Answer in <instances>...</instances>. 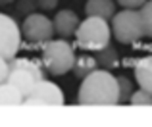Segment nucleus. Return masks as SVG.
I'll return each instance as SVG.
<instances>
[{"label": "nucleus", "instance_id": "obj_1", "mask_svg": "<svg viewBox=\"0 0 152 127\" xmlns=\"http://www.w3.org/2000/svg\"><path fill=\"white\" fill-rule=\"evenodd\" d=\"M77 102L83 106H114L119 102L118 79L110 69H93L79 85Z\"/></svg>", "mask_w": 152, "mask_h": 127}, {"label": "nucleus", "instance_id": "obj_2", "mask_svg": "<svg viewBox=\"0 0 152 127\" xmlns=\"http://www.w3.org/2000/svg\"><path fill=\"white\" fill-rule=\"evenodd\" d=\"M112 39V29L108 25L106 19L102 18H89L79 21L77 29H75V41L77 46L87 52H94V50H100L106 45H110Z\"/></svg>", "mask_w": 152, "mask_h": 127}, {"label": "nucleus", "instance_id": "obj_3", "mask_svg": "<svg viewBox=\"0 0 152 127\" xmlns=\"http://www.w3.org/2000/svg\"><path fill=\"white\" fill-rule=\"evenodd\" d=\"M75 62V50L66 39H50L42 42V66L52 75H64L71 71Z\"/></svg>", "mask_w": 152, "mask_h": 127}, {"label": "nucleus", "instance_id": "obj_4", "mask_svg": "<svg viewBox=\"0 0 152 127\" xmlns=\"http://www.w3.org/2000/svg\"><path fill=\"white\" fill-rule=\"evenodd\" d=\"M45 79L42 67L37 62L29 60V58H10L8 60V77L6 83L14 85L19 93L25 96L31 89L35 87V83Z\"/></svg>", "mask_w": 152, "mask_h": 127}, {"label": "nucleus", "instance_id": "obj_5", "mask_svg": "<svg viewBox=\"0 0 152 127\" xmlns=\"http://www.w3.org/2000/svg\"><path fill=\"white\" fill-rule=\"evenodd\" d=\"M112 35L115 37V41L129 45V42H137L145 37V29H142L141 14L137 10H127L123 8L121 12H115L112 15Z\"/></svg>", "mask_w": 152, "mask_h": 127}, {"label": "nucleus", "instance_id": "obj_6", "mask_svg": "<svg viewBox=\"0 0 152 127\" xmlns=\"http://www.w3.org/2000/svg\"><path fill=\"white\" fill-rule=\"evenodd\" d=\"M66 102L62 89H60L56 83L41 79V81L35 83V87L29 93L23 96V104L25 106H62Z\"/></svg>", "mask_w": 152, "mask_h": 127}, {"label": "nucleus", "instance_id": "obj_7", "mask_svg": "<svg viewBox=\"0 0 152 127\" xmlns=\"http://www.w3.org/2000/svg\"><path fill=\"white\" fill-rule=\"evenodd\" d=\"M21 35L29 42H46L54 37V25L52 19L45 14H27V18L21 23Z\"/></svg>", "mask_w": 152, "mask_h": 127}, {"label": "nucleus", "instance_id": "obj_8", "mask_svg": "<svg viewBox=\"0 0 152 127\" xmlns=\"http://www.w3.org/2000/svg\"><path fill=\"white\" fill-rule=\"evenodd\" d=\"M21 45V29L18 27L15 19L10 15L0 14V56L10 60L18 54Z\"/></svg>", "mask_w": 152, "mask_h": 127}, {"label": "nucleus", "instance_id": "obj_9", "mask_svg": "<svg viewBox=\"0 0 152 127\" xmlns=\"http://www.w3.org/2000/svg\"><path fill=\"white\" fill-rule=\"evenodd\" d=\"M52 25H54V35H58L60 39H69L75 35L79 18L73 10H60L52 19Z\"/></svg>", "mask_w": 152, "mask_h": 127}, {"label": "nucleus", "instance_id": "obj_10", "mask_svg": "<svg viewBox=\"0 0 152 127\" xmlns=\"http://www.w3.org/2000/svg\"><path fill=\"white\" fill-rule=\"evenodd\" d=\"M85 14L89 18H102L110 21L112 15L115 14V2L114 0H87Z\"/></svg>", "mask_w": 152, "mask_h": 127}, {"label": "nucleus", "instance_id": "obj_11", "mask_svg": "<svg viewBox=\"0 0 152 127\" xmlns=\"http://www.w3.org/2000/svg\"><path fill=\"white\" fill-rule=\"evenodd\" d=\"M133 71H135V81L139 83V87L152 93V56L141 58L135 64Z\"/></svg>", "mask_w": 152, "mask_h": 127}, {"label": "nucleus", "instance_id": "obj_12", "mask_svg": "<svg viewBox=\"0 0 152 127\" xmlns=\"http://www.w3.org/2000/svg\"><path fill=\"white\" fill-rule=\"evenodd\" d=\"M93 56L96 60V66H100L102 69H114V67L119 66V56L115 52V48L110 45H106L100 50H94Z\"/></svg>", "mask_w": 152, "mask_h": 127}, {"label": "nucleus", "instance_id": "obj_13", "mask_svg": "<svg viewBox=\"0 0 152 127\" xmlns=\"http://www.w3.org/2000/svg\"><path fill=\"white\" fill-rule=\"evenodd\" d=\"M23 94L10 83H0V106H21Z\"/></svg>", "mask_w": 152, "mask_h": 127}, {"label": "nucleus", "instance_id": "obj_14", "mask_svg": "<svg viewBox=\"0 0 152 127\" xmlns=\"http://www.w3.org/2000/svg\"><path fill=\"white\" fill-rule=\"evenodd\" d=\"M93 69H96V60H94L93 52L91 54H83V56H75V62H73V67L71 71L75 73V77H85L89 75Z\"/></svg>", "mask_w": 152, "mask_h": 127}, {"label": "nucleus", "instance_id": "obj_15", "mask_svg": "<svg viewBox=\"0 0 152 127\" xmlns=\"http://www.w3.org/2000/svg\"><path fill=\"white\" fill-rule=\"evenodd\" d=\"M141 14V21H142V29H145V37L152 39V0H146L139 10Z\"/></svg>", "mask_w": 152, "mask_h": 127}, {"label": "nucleus", "instance_id": "obj_16", "mask_svg": "<svg viewBox=\"0 0 152 127\" xmlns=\"http://www.w3.org/2000/svg\"><path fill=\"white\" fill-rule=\"evenodd\" d=\"M118 79V94H119V102H129L131 94H133V83L127 77H115Z\"/></svg>", "mask_w": 152, "mask_h": 127}, {"label": "nucleus", "instance_id": "obj_17", "mask_svg": "<svg viewBox=\"0 0 152 127\" xmlns=\"http://www.w3.org/2000/svg\"><path fill=\"white\" fill-rule=\"evenodd\" d=\"M129 102H131V104H135V106H150L152 104V93H148V91H145V89L133 91Z\"/></svg>", "mask_w": 152, "mask_h": 127}, {"label": "nucleus", "instance_id": "obj_18", "mask_svg": "<svg viewBox=\"0 0 152 127\" xmlns=\"http://www.w3.org/2000/svg\"><path fill=\"white\" fill-rule=\"evenodd\" d=\"M121 8H127V10H139L146 0H115Z\"/></svg>", "mask_w": 152, "mask_h": 127}, {"label": "nucleus", "instance_id": "obj_19", "mask_svg": "<svg viewBox=\"0 0 152 127\" xmlns=\"http://www.w3.org/2000/svg\"><path fill=\"white\" fill-rule=\"evenodd\" d=\"M37 6L41 8V10H45V12H52V10H56V6H58V0H37Z\"/></svg>", "mask_w": 152, "mask_h": 127}, {"label": "nucleus", "instance_id": "obj_20", "mask_svg": "<svg viewBox=\"0 0 152 127\" xmlns=\"http://www.w3.org/2000/svg\"><path fill=\"white\" fill-rule=\"evenodd\" d=\"M37 2H33V0H23V2H19V12L21 14H33V6Z\"/></svg>", "mask_w": 152, "mask_h": 127}, {"label": "nucleus", "instance_id": "obj_21", "mask_svg": "<svg viewBox=\"0 0 152 127\" xmlns=\"http://www.w3.org/2000/svg\"><path fill=\"white\" fill-rule=\"evenodd\" d=\"M8 77V60L0 56V83H4Z\"/></svg>", "mask_w": 152, "mask_h": 127}, {"label": "nucleus", "instance_id": "obj_22", "mask_svg": "<svg viewBox=\"0 0 152 127\" xmlns=\"http://www.w3.org/2000/svg\"><path fill=\"white\" fill-rule=\"evenodd\" d=\"M14 0H0V4H12Z\"/></svg>", "mask_w": 152, "mask_h": 127}]
</instances>
